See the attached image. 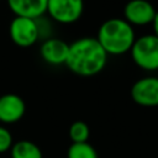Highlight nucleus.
<instances>
[{
  "instance_id": "nucleus-1",
  "label": "nucleus",
  "mask_w": 158,
  "mask_h": 158,
  "mask_svg": "<svg viewBox=\"0 0 158 158\" xmlns=\"http://www.w3.org/2000/svg\"><path fill=\"white\" fill-rule=\"evenodd\" d=\"M107 57L95 37H80L69 43L64 65L75 75L94 77L105 69Z\"/></svg>"
},
{
  "instance_id": "nucleus-2",
  "label": "nucleus",
  "mask_w": 158,
  "mask_h": 158,
  "mask_svg": "<svg viewBox=\"0 0 158 158\" xmlns=\"http://www.w3.org/2000/svg\"><path fill=\"white\" fill-rule=\"evenodd\" d=\"M95 38L107 56H122L130 52L136 40V32L135 27L123 17H112L99 26Z\"/></svg>"
},
{
  "instance_id": "nucleus-3",
  "label": "nucleus",
  "mask_w": 158,
  "mask_h": 158,
  "mask_svg": "<svg viewBox=\"0 0 158 158\" xmlns=\"http://www.w3.org/2000/svg\"><path fill=\"white\" fill-rule=\"evenodd\" d=\"M128 53L139 69L144 72H158V37L154 33L136 37Z\"/></svg>"
},
{
  "instance_id": "nucleus-4",
  "label": "nucleus",
  "mask_w": 158,
  "mask_h": 158,
  "mask_svg": "<svg viewBox=\"0 0 158 158\" xmlns=\"http://www.w3.org/2000/svg\"><path fill=\"white\" fill-rule=\"evenodd\" d=\"M84 0H47L46 14L60 25H72L84 14Z\"/></svg>"
},
{
  "instance_id": "nucleus-5",
  "label": "nucleus",
  "mask_w": 158,
  "mask_h": 158,
  "mask_svg": "<svg viewBox=\"0 0 158 158\" xmlns=\"http://www.w3.org/2000/svg\"><path fill=\"white\" fill-rule=\"evenodd\" d=\"M9 36L12 43L19 47H32L37 41H40L36 20L30 17L14 16L9 25Z\"/></svg>"
},
{
  "instance_id": "nucleus-6",
  "label": "nucleus",
  "mask_w": 158,
  "mask_h": 158,
  "mask_svg": "<svg viewBox=\"0 0 158 158\" xmlns=\"http://www.w3.org/2000/svg\"><path fill=\"white\" fill-rule=\"evenodd\" d=\"M131 99L143 107L158 106V77L147 75L137 79L131 86Z\"/></svg>"
},
{
  "instance_id": "nucleus-7",
  "label": "nucleus",
  "mask_w": 158,
  "mask_h": 158,
  "mask_svg": "<svg viewBox=\"0 0 158 158\" xmlns=\"http://www.w3.org/2000/svg\"><path fill=\"white\" fill-rule=\"evenodd\" d=\"M156 12V7L148 0H130L123 6V19L133 27L152 25Z\"/></svg>"
},
{
  "instance_id": "nucleus-8",
  "label": "nucleus",
  "mask_w": 158,
  "mask_h": 158,
  "mask_svg": "<svg viewBox=\"0 0 158 158\" xmlns=\"http://www.w3.org/2000/svg\"><path fill=\"white\" fill-rule=\"evenodd\" d=\"M26 114L25 100L12 93H7L0 96V122L4 125H11L19 122Z\"/></svg>"
},
{
  "instance_id": "nucleus-9",
  "label": "nucleus",
  "mask_w": 158,
  "mask_h": 158,
  "mask_svg": "<svg viewBox=\"0 0 158 158\" xmlns=\"http://www.w3.org/2000/svg\"><path fill=\"white\" fill-rule=\"evenodd\" d=\"M68 49L69 43L58 37H49L42 41L40 46V56L47 64L58 67L65 64Z\"/></svg>"
},
{
  "instance_id": "nucleus-10",
  "label": "nucleus",
  "mask_w": 158,
  "mask_h": 158,
  "mask_svg": "<svg viewBox=\"0 0 158 158\" xmlns=\"http://www.w3.org/2000/svg\"><path fill=\"white\" fill-rule=\"evenodd\" d=\"M10 11L15 16L40 19L46 15L47 0H6Z\"/></svg>"
},
{
  "instance_id": "nucleus-11",
  "label": "nucleus",
  "mask_w": 158,
  "mask_h": 158,
  "mask_svg": "<svg viewBox=\"0 0 158 158\" xmlns=\"http://www.w3.org/2000/svg\"><path fill=\"white\" fill-rule=\"evenodd\" d=\"M9 152L11 158H43L41 148L35 142L28 139L14 142Z\"/></svg>"
},
{
  "instance_id": "nucleus-12",
  "label": "nucleus",
  "mask_w": 158,
  "mask_h": 158,
  "mask_svg": "<svg viewBox=\"0 0 158 158\" xmlns=\"http://www.w3.org/2000/svg\"><path fill=\"white\" fill-rule=\"evenodd\" d=\"M67 158H99L96 149L89 142L72 143L67 151Z\"/></svg>"
},
{
  "instance_id": "nucleus-13",
  "label": "nucleus",
  "mask_w": 158,
  "mask_h": 158,
  "mask_svg": "<svg viewBox=\"0 0 158 158\" xmlns=\"http://www.w3.org/2000/svg\"><path fill=\"white\" fill-rule=\"evenodd\" d=\"M68 135H69V138H70L72 143L88 142V139L90 137V128H89L86 122L78 120V121H74L69 126Z\"/></svg>"
},
{
  "instance_id": "nucleus-14",
  "label": "nucleus",
  "mask_w": 158,
  "mask_h": 158,
  "mask_svg": "<svg viewBox=\"0 0 158 158\" xmlns=\"http://www.w3.org/2000/svg\"><path fill=\"white\" fill-rule=\"evenodd\" d=\"M14 144L11 132L2 125H0V153L9 152Z\"/></svg>"
},
{
  "instance_id": "nucleus-15",
  "label": "nucleus",
  "mask_w": 158,
  "mask_h": 158,
  "mask_svg": "<svg viewBox=\"0 0 158 158\" xmlns=\"http://www.w3.org/2000/svg\"><path fill=\"white\" fill-rule=\"evenodd\" d=\"M152 27H153V33L158 37V10H157L156 16H154V20L152 22Z\"/></svg>"
},
{
  "instance_id": "nucleus-16",
  "label": "nucleus",
  "mask_w": 158,
  "mask_h": 158,
  "mask_svg": "<svg viewBox=\"0 0 158 158\" xmlns=\"http://www.w3.org/2000/svg\"><path fill=\"white\" fill-rule=\"evenodd\" d=\"M0 1H1V0H0Z\"/></svg>"
}]
</instances>
